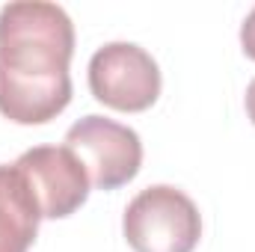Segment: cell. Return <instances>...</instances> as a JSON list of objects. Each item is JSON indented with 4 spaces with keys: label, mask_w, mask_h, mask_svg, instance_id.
<instances>
[{
    "label": "cell",
    "mask_w": 255,
    "mask_h": 252,
    "mask_svg": "<svg viewBox=\"0 0 255 252\" xmlns=\"http://www.w3.org/2000/svg\"><path fill=\"white\" fill-rule=\"evenodd\" d=\"M42 211L21 175L12 163H0V252H27L39 235Z\"/></svg>",
    "instance_id": "6"
},
{
    "label": "cell",
    "mask_w": 255,
    "mask_h": 252,
    "mask_svg": "<svg viewBox=\"0 0 255 252\" xmlns=\"http://www.w3.org/2000/svg\"><path fill=\"white\" fill-rule=\"evenodd\" d=\"M244 104H247V116H250V122L255 125V77L250 80V86H247V95H244Z\"/></svg>",
    "instance_id": "8"
},
{
    "label": "cell",
    "mask_w": 255,
    "mask_h": 252,
    "mask_svg": "<svg viewBox=\"0 0 255 252\" xmlns=\"http://www.w3.org/2000/svg\"><path fill=\"white\" fill-rule=\"evenodd\" d=\"M160 68L133 42H107L89 60V92L119 113H142L160 98Z\"/></svg>",
    "instance_id": "4"
},
{
    "label": "cell",
    "mask_w": 255,
    "mask_h": 252,
    "mask_svg": "<svg viewBox=\"0 0 255 252\" xmlns=\"http://www.w3.org/2000/svg\"><path fill=\"white\" fill-rule=\"evenodd\" d=\"M122 235L133 252H193L202 238V214L184 190L151 184L128 202Z\"/></svg>",
    "instance_id": "2"
},
{
    "label": "cell",
    "mask_w": 255,
    "mask_h": 252,
    "mask_svg": "<svg viewBox=\"0 0 255 252\" xmlns=\"http://www.w3.org/2000/svg\"><path fill=\"white\" fill-rule=\"evenodd\" d=\"M15 166L33 190L42 220H65L89 199V175L68 145H33Z\"/></svg>",
    "instance_id": "5"
},
{
    "label": "cell",
    "mask_w": 255,
    "mask_h": 252,
    "mask_svg": "<svg viewBox=\"0 0 255 252\" xmlns=\"http://www.w3.org/2000/svg\"><path fill=\"white\" fill-rule=\"evenodd\" d=\"M241 48H244V54L250 60H255V6L250 9V15L241 24Z\"/></svg>",
    "instance_id": "7"
},
{
    "label": "cell",
    "mask_w": 255,
    "mask_h": 252,
    "mask_svg": "<svg viewBox=\"0 0 255 252\" xmlns=\"http://www.w3.org/2000/svg\"><path fill=\"white\" fill-rule=\"evenodd\" d=\"M74 24L63 6L15 0L0 9V113L15 125H45L71 101Z\"/></svg>",
    "instance_id": "1"
},
{
    "label": "cell",
    "mask_w": 255,
    "mask_h": 252,
    "mask_svg": "<svg viewBox=\"0 0 255 252\" xmlns=\"http://www.w3.org/2000/svg\"><path fill=\"white\" fill-rule=\"evenodd\" d=\"M65 145L83 163L95 190H119L142 166V142L133 127L89 113L65 130Z\"/></svg>",
    "instance_id": "3"
}]
</instances>
